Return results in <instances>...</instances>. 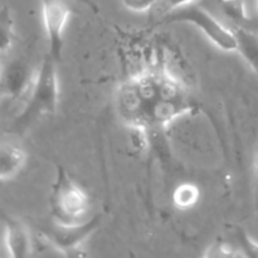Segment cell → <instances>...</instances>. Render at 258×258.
Returning a JSON list of instances; mask_svg holds the SVG:
<instances>
[{
	"instance_id": "ba28073f",
	"label": "cell",
	"mask_w": 258,
	"mask_h": 258,
	"mask_svg": "<svg viewBox=\"0 0 258 258\" xmlns=\"http://www.w3.org/2000/svg\"><path fill=\"white\" fill-rule=\"evenodd\" d=\"M0 218L4 224L5 246H7L8 254L14 258L30 256L33 242L27 226L22 221L4 212H0Z\"/></svg>"
},
{
	"instance_id": "9c48e42d",
	"label": "cell",
	"mask_w": 258,
	"mask_h": 258,
	"mask_svg": "<svg viewBox=\"0 0 258 258\" xmlns=\"http://www.w3.org/2000/svg\"><path fill=\"white\" fill-rule=\"evenodd\" d=\"M27 163V154L14 144L0 145V180H10L22 171Z\"/></svg>"
},
{
	"instance_id": "ac0fdd59",
	"label": "cell",
	"mask_w": 258,
	"mask_h": 258,
	"mask_svg": "<svg viewBox=\"0 0 258 258\" xmlns=\"http://www.w3.org/2000/svg\"><path fill=\"white\" fill-rule=\"evenodd\" d=\"M78 2H81V3H82V4H85L86 7H87L88 9L92 10V12L95 13V14H98V13H100V7H98V5L96 4V3L93 2V0H78Z\"/></svg>"
},
{
	"instance_id": "52a82bcc",
	"label": "cell",
	"mask_w": 258,
	"mask_h": 258,
	"mask_svg": "<svg viewBox=\"0 0 258 258\" xmlns=\"http://www.w3.org/2000/svg\"><path fill=\"white\" fill-rule=\"evenodd\" d=\"M35 72L24 59H14L3 67L0 88L12 101L25 100L34 82Z\"/></svg>"
},
{
	"instance_id": "8fae6325",
	"label": "cell",
	"mask_w": 258,
	"mask_h": 258,
	"mask_svg": "<svg viewBox=\"0 0 258 258\" xmlns=\"http://www.w3.org/2000/svg\"><path fill=\"white\" fill-rule=\"evenodd\" d=\"M201 199V190L198 186L193 183H181L174 188L173 194H171V201H173L174 207L179 211H188Z\"/></svg>"
},
{
	"instance_id": "e0dca14e",
	"label": "cell",
	"mask_w": 258,
	"mask_h": 258,
	"mask_svg": "<svg viewBox=\"0 0 258 258\" xmlns=\"http://www.w3.org/2000/svg\"><path fill=\"white\" fill-rule=\"evenodd\" d=\"M197 2H202V0H161L160 4H163L166 8V12H169V10L176 9V8L184 7V5H188Z\"/></svg>"
},
{
	"instance_id": "9a60e30c",
	"label": "cell",
	"mask_w": 258,
	"mask_h": 258,
	"mask_svg": "<svg viewBox=\"0 0 258 258\" xmlns=\"http://www.w3.org/2000/svg\"><path fill=\"white\" fill-rule=\"evenodd\" d=\"M237 238L243 257H258V242L253 241L243 229H238Z\"/></svg>"
},
{
	"instance_id": "2e32d148",
	"label": "cell",
	"mask_w": 258,
	"mask_h": 258,
	"mask_svg": "<svg viewBox=\"0 0 258 258\" xmlns=\"http://www.w3.org/2000/svg\"><path fill=\"white\" fill-rule=\"evenodd\" d=\"M121 2H122L123 7L131 12L144 13L150 10L155 5L160 4L161 0H121Z\"/></svg>"
},
{
	"instance_id": "7c38bea8",
	"label": "cell",
	"mask_w": 258,
	"mask_h": 258,
	"mask_svg": "<svg viewBox=\"0 0 258 258\" xmlns=\"http://www.w3.org/2000/svg\"><path fill=\"white\" fill-rule=\"evenodd\" d=\"M15 38L14 19L7 5H0V53L12 48Z\"/></svg>"
},
{
	"instance_id": "277c9868",
	"label": "cell",
	"mask_w": 258,
	"mask_h": 258,
	"mask_svg": "<svg viewBox=\"0 0 258 258\" xmlns=\"http://www.w3.org/2000/svg\"><path fill=\"white\" fill-rule=\"evenodd\" d=\"M199 2L169 10L164 15L161 24L173 23H188L193 24L203 32V34L221 50L237 52V39L233 30L224 27L216 17L203 7H199Z\"/></svg>"
},
{
	"instance_id": "ffe728a7",
	"label": "cell",
	"mask_w": 258,
	"mask_h": 258,
	"mask_svg": "<svg viewBox=\"0 0 258 258\" xmlns=\"http://www.w3.org/2000/svg\"><path fill=\"white\" fill-rule=\"evenodd\" d=\"M2 75H3V67L0 64V83H2Z\"/></svg>"
},
{
	"instance_id": "4fadbf2b",
	"label": "cell",
	"mask_w": 258,
	"mask_h": 258,
	"mask_svg": "<svg viewBox=\"0 0 258 258\" xmlns=\"http://www.w3.org/2000/svg\"><path fill=\"white\" fill-rule=\"evenodd\" d=\"M218 4L229 19L234 20L237 23L248 20L244 0H218Z\"/></svg>"
},
{
	"instance_id": "5b68a950",
	"label": "cell",
	"mask_w": 258,
	"mask_h": 258,
	"mask_svg": "<svg viewBox=\"0 0 258 258\" xmlns=\"http://www.w3.org/2000/svg\"><path fill=\"white\" fill-rule=\"evenodd\" d=\"M101 221L102 214H96L91 219H85L71 226L54 223L52 231L45 234V239H48L53 248L64 256H81L82 244L98 228Z\"/></svg>"
},
{
	"instance_id": "44dd1931",
	"label": "cell",
	"mask_w": 258,
	"mask_h": 258,
	"mask_svg": "<svg viewBox=\"0 0 258 258\" xmlns=\"http://www.w3.org/2000/svg\"><path fill=\"white\" fill-rule=\"evenodd\" d=\"M257 9H258V0H257Z\"/></svg>"
},
{
	"instance_id": "5bb4252c",
	"label": "cell",
	"mask_w": 258,
	"mask_h": 258,
	"mask_svg": "<svg viewBox=\"0 0 258 258\" xmlns=\"http://www.w3.org/2000/svg\"><path fill=\"white\" fill-rule=\"evenodd\" d=\"M243 257L241 249L234 248L224 241H216L206 249L203 257L207 258H228V257Z\"/></svg>"
},
{
	"instance_id": "8992f818",
	"label": "cell",
	"mask_w": 258,
	"mask_h": 258,
	"mask_svg": "<svg viewBox=\"0 0 258 258\" xmlns=\"http://www.w3.org/2000/svg\"><path fill=\"white\" fill-rule=\"evenodd\" d=\"M43 23L48 38V54L57 62L62 58L66 25L71 15V9L64 0H40Z\"/></svg>"
},
{
	"instance_id": "7a4b0ae2",
	"label": "cell",
	"mask_w": 258,
	"mask_h": 258,
	"mask_svg": "<svg viewBox=\"0 0 258 258\" xmlns=\"http://www.w3.org/2000/svg\"><path fill=\"white\" fill-rule=\"evenodd\" d=\"M57 63L50 54L44 55L35 72L34 82L24 100V106L10 126L12 131L23 133L38 118L55 115L59 103Z\"/></svg>"
},
{
	"instance_id": "3957f363",
	"label": "cell",
	"mask_w": 258,
	"mask_h": 258,
	"mask_svg": "<svg viewBox=\"0 0 258 258\" xmlns=\"http://www.w3.org/2000/svg\"><path fill=\"white\" fill-rule=\"evenodd\" d=\"M90 207V197L85 189L62 165H58L49 196V209L53 222L62 226L80 223L85 221Z\"/></svg>"
},
{
	"instance_id": "6da1fadb",
	"label": "cell",
	"mask_w": 258,
	"mask_h": 258,
	"mask_svg": "<svg viewBox=\"0 0 258 258\" xmlns=\"http://www.w3.org/2000/svg\"><path fill=\"white\" fill-rule=\"evenodd\" d=\"M189 95L188 90L164 62H158L131 76L118 88L117 107L125 122L135 130L145 133L149 116L164 98Z\"/></svg>"
},
{
	"instance_id": "d6986e66",
	"label": "cell",
	"mask_w": 258,
	"mask_h": 258,
	"mask_svg": "<svg viewBox=\"0 0 258 258\" xmlns=\"http://www.w3.org/2000/svg\"><path fill=\"white\" fill-rule=\"evenodd\" d=\"M256 211H257V218H258V149H257V156H256Z\"/></svg>"
},
{
	"instance_id": "30bf717a",
	"label": "cell",
	"mask_w": 258,
	"mask_h": 258,
	"mask_svg": "<svg viewBox=\"0 0 258 258\" xmlns=\"http://www.w3.org/2000/svg\"><path fill=\"white\" fill-rule=\"evenodd\" d=\"M237 39V52L258 72V35L244 28L233 29Z\"/></svg>"
}]
</instances>
